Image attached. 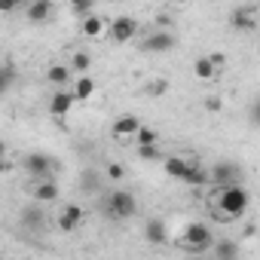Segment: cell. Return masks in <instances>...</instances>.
<instances>
[{
	"mask_svg": "<svg viewBox=\"0 0 260 260\" xmlns=\"http://www.w3.org/2000/svg\"><path fill=\"white\" fill-rule=\"evenodd\" d=\"M52 4H49V0H34V4H28L25 7V16H28V22H34V25H43L49 16H52Z\"/></svg>",
	"mask_w": 260,
	"mask_h": 260,
	"instance_id": "12",
	"label": "cell"
},
{
	"mask_svg": "<svg viewBox=\"0 0 260 260\" xmlns=\"http://www.w3.org/2000/svg\"><path fill=\"white\" fill-rule=\"evenodd\" d=\"M10 86H13V71L10 68H0V95H4Z\"/></svg>",
	"mask_w": 260,
	"mask_h": 260,
	"instance_id": "28",
	"label": "cell"
},
{
	"mask_svg": "<svg viewBox=\"0 0 260 260\" xmlns=\"http://www.w3.org/2000/svg\"><path fill=\"white\" fill-rule=\"evenodd\" d=\"M138 156H141L144 162H153V159H159L162 153H159V147H138Z\"/></svg>",
	"mask_w": 260,
	"mask_h": 260,
	"instance_id": "27",
	"label": "cell"
},
{
	"mask_svg": "<svg viewBox=\"0 0 260 260\" xmlns=\"http://www.w3.org/2000/svg\"><path fill=\"white\" fill-rule=\"evenodd\" d=\"M147 92H150V95H166V92H169V83H166V80H153V83L147 86Z\"/></svg>",
	"mask_w": 260,
	"mask_h": 260,
	"instance_id": "29",
	"label": "cell"
},
{
	"mask_svg": "<svg viewBox=\"0 0 260 260\" xmlns=\"http://www.w3.org/2000/svg\"><path fill=\"white\" fill-rule=\"evenodd\" d=\"M211 251H214V260H236L239 257V242L236 239H214Z\"/></svg>",
	"mask_w": 260,
	"mask_h": 260,
	"instance_id": "14",
	"label": "cell"
},
{
	"mask_svg": "<svg viewBox=\"0 0 260 260\" xmlns=\"http://www.w3.org/2000/svg\"><path fill=\"white\" fill-rule=\"evenodd\" d=\"M107 178H110V181H122V178H125V166H122V162H110V166H107Z\"/></svg>",
	"mask_w": 260,
	"mask_h": 260,
	"instance_id": "26",
	"label": "cell"
},
{
	"mask_svg": "<svg viewBox=\"0 0 260 260\" xmlns=\"http://www.w3.org/2000/svg\"><path fill=\"white\" fill-rule=\"evenodd\" d=\"M4 150H7V144H4V141H0V159H4Z\"/></svg>",
	"mask_w": 260,
	"mask_h": 260,
	"instance_id": "33",
	"label": "cell"
},
{
	"mask_svg": "<svg viewBox=\"0 0 260 260\" xmlns=\"http://www.w3.org/2000/svg\"><path fill=\"white\" fill-rule=\"evenodd\" d=\"M135 138H138V147H156V144H159V135L153 132V128H147V125L138 128V135H135Z\"/></svg>",
	"mask_w": 260,
	"mask_h": 260,
	"instance_id": "24",
	"label": "cell"
},
{
	"mask_svg": "<svg viewBox=\"0 0 260 260\" xmlns=\"http://www.w3.org/2000/svg\"><path fill=\"white\" fill-rule=\"evenodd\" d=\"M144 236H147V242H150V245H166L169 230H166V223H162L159 217H150V220L144 223Z\"/></svg>",
	"mask_w": 260,
	"mask_h": 260,
	"instance_id": "13",
	"label": "cell"
},
{
	"mask_svg": "<svg viewBox=\"0 0 260 260\" xmlns=\"http://www.w3.org/2000/svg\"><path fill=\"white\" fill-rule=\"evenodd\" d=\"M175 49V34L172 31H153L150 37H144V43H141V52H147V55H162V52H172Z\"/></svg>",
	"mask_w": 260,
	"mask_h": 260,
	"instance_id": "7",
	"label": "cell"
},
{
	"mask_svg": "<svg viewBox=\"0 0 260 260\" xmlns=\"http://www.w3.org/2000/svg\"><path fill=\"white\" fill-rule=\"evenodd\" d=\"M46 80H49L52 86H58V89H68V83H71V71H68V64H52V68L46 71Z\"/></svg>",
	"mask_w": 260,
	"mask_h": 260,
	"instance_id": "17",
	"label": "cell"
},
{
	"mask_svg": "<svg viewBox=\"0 0 260 260\" xmlns=\"http://www.w3.org/2000/svg\"><path fill=\"white\" fill-rule=\"evenodd\" d=\"M52 199H58V184L49 178V181H37V187H34V202L40 205V202H52Z\"/></svg>",
	"mask_w": 260,
	"mask_h": 260,
	"instance_id": "16",
	"label": "cell"
},
{
	"mask_svg": "<svg viewBox=\"0 0 260 260\" xmlns=\"http://www.w3.org/2000/svg\"><path fill=\"white\" fill-rule=\"evenodd\" d=\"M74 104H77V101H74L71 89H58V92L49 98V113H52V116H68Z\"/></svg>",
	"mask_w": 260,
	"mask_h": 260,
	"instance_id": "9",
	"label": "cell"
},
{
	"mask_svg": "<svg viewBox=\"0 0 260 260\" xmlns=\"http://www.w3.org/2000/svg\"><path fill=\"white\" fill-rule=\"evenodd\" d=\"M107 34H110L113 43H128V40H135V34H138V22L132 16H119V19H113L107 25Z\"/></svg>",
	"mask_w": 260,
	"mask_h": 260,
	"instance_id": "6",
	"label": "cell"
},
{
	"mask_svg": "<svg viewBox=\"0 0 260 260\" xmlns=\"http://www.w3.org/2000/svg\"><path fill=\"white\" fill-rule=\"evenodd\" d=\"M162 172L169 175V178H184V172H187V159H181V156H169L166 162H162Z\"/></svg>",
	"mask_w": 260,
	"mask_h": 260,
	"instance_id": "20",
	"label": "cell"
},
{
	"mask_svg": "<svg viewBox=\"0 0 260 260\" xmlns=\"http://www.w3.org/2000/svg\"><path fill=\"white\" fill-rule=\"evenodd\" d=\"M236 260H239V257H236Z\"/></svg>",
	"mask_w": 260,
	"mask_h": 260,
	"instance_id": "35",
	"label": "cell"
},
{
	"mask_svg": "<svg viewBox=\"0 0 260 260\" xmlns=\"http://www.w3.org/2000/svg\"><path fill=\"white\" fill-rule=\"evenodd\" d=\"M104 31H107V22H104V19H98V16L83 19V34H86V37H98V34H104Z\"/></svg>",
	"mask_w": 260,
	"mask_h": 260,
	"instance_id": "23",
	"label": "cell"
},
{
	"mask_svg": "<svg viewBox=\"0 0 260 260\" xmlns=\"http://www.w3.org/2000/svg\"><path fill=\"white\" fill-rule=\"evenodd\" d=\"M193 74H196L199 80H214V77H217V68L208 61V55H202V58H196V64H193Z\"/></svg>",
	"mask_w": 260,
	"mask_h": 260,
	"instance_id": "22",
	"label": "cell"
},
{
	"mask_svg": "<svg viewBox=\"0 0 260 260\" xmlns=\"http://www.w3.org/2000/svg\"><path fill=\"white\" fill-rule=\"evenodd\" d=\"M83 217H86V214H83V208L71 202V205H64V208H61V214H58V226H61L64 233H71V230H77V226L83 223Z\"/></svg>",
	"mask_w": 260,
	"mask_h": 260,
	"instance_id": "10",
	"label": "cell"
},
{
	"mask_svg": "<svg viewBox=\"0 0 260 260\" xmlns=\"http://www.w3.org/2000/svg\"><path fill=\"white\" fill-rule=\"evenodd\" d=\"M208 181L217 184L220 190L223 187H236V184H242V166H236V162H217L208 172Z\"/></svg>",
	"mask_w": 260,
	"mask_h": 260,
	"instance_id": "5",
	"label": "cell"
},
{
	"mask_svg": "<svg viewBox=\"0 0 260 260\" xmlns=\"http://www.w3.org/2000/svg\"><path fill=\"white\" fill-rule=\"evenodd\" d=\"M19 4H16V0H0V13H13Z\"/></svg>",
	"mask_w": 260,
	"mask_h": 260,
	"instance_id": "31",
	"label": "cell"
},
{
	"mask_svg": "<svg viewBox=\"0 0 260 260\" xmlns=\"http://www.w3.org/2000/svg\"><path fill=\"white\" fill-rule=\"evenodd\" d=\"M211 245H214L211 226H205V223H199V220H193V223L184 226V248H187V251L202 254V251H208Z\"/></svg>",
	"mask_w": 260,
	"mask_h": 260,
	"instance_id": "2",
	"label": "cell"
},
{
	"mask_svg": "<svg viewBox=\"0 0 260 260\" xmlns=\"http://www.w3.org/2000/svg\"><path fill=\"white\" fill-rule=\"evenodd\" d=\"M104 208H107V214H110L113 220H125V217H132V214L138 211V202H135V196L128 193V190H113V193L107 196Z\"/></svg>",
	"mask_w": 260,
	"mask_h": 260,
	"instance_id": "3",
	"label": "cell"
},
{
	"mask_svg": "<svg viewBox=\"0 0 260 260\" xmlns=\"http://www.w3.org/2000/svg\"><path fill=\"white\" fill-rule=\"evenodd\" d=\"M248 205H251V193L245 190V184L223 187L220 196H217V208H220L223 223H230V220H242L245 211H248Z\"/></svg>",
	"mask_w": 260,
	"mask_h": 260,
	"instance_id": "1",
	"label": "cell"
},
{
	"mask_svg": "<svg viewBox=\"0 0 260 260\" xmlns=\"http://www.w3.org/2000/svg\"><path fill=\"white\" fill-rule=\"evenodd\" d=\"M22 223H25L28 230H40V226H43V211H40V205H28V208L22 211Z\"/></svg>",
	"mask_w": 260,
	"mask_h": 260,
	"instance_id": "21",
	"label": "cell"
},
{
	"mask_svg": "<svg viewBox=\"0 0 260 260\" xmlns=\"http://www.w3.org/2000/svg\"><path fill=\"white\" fill-rule=\"evenodd\" d=\"M181 181L190 184V187H205V184H208V172L199 169V166H193V162H187V172H184Z\"/></svg>",
	"mask_w": 260,
	"mask_h": 260,
	"instance_id": "18",
	"label": "cell"
},
{
	"mask_svg": "<svg viewBox=\"0 0 260 260\" xmlns=\"http://www.w3.org/2000/svg\"><path fill=\"white\" fill-rule=\"evenodd\" d=\"M89 68H92V55H89V52H74V58H71L68 71H71V74L86 77V74H89Z\"/></svg>",
	"mask_w": 260,
	"mask_h": 260,
	"instance_id": "19",
	"label": "cell"
},
{
	"mask_svg": "<svg viewBox=\"0 0 260 260\" xmlns=\"http://www.w3.org/2000/svg\"><path fill=\"white\" fill-rule=\"evenodd\" d=\"M0 175H7V159H0Z\"/></svg>",
	"mask_w": 260,
	"mask_h": 260,
	"instance_id": "32",
	"label": "cell"
},
{
	"mask_svg": "<svg viewBox=\"0 0 260 260\" xmlns=\"http://www.w3.org/2000/svg\"><path fill=\"white\" fill-rule=\"evenodd\" d=\"M71 95H74V101H89V98L95 95V80H92L89 74H86V77H77Z\"/></svg>",
	"mask_w": 260,
	"mask_h": 260,
	"instance_id": "15",
	"label": "cell"
},
{
	"mask_svg": "<svg viewBox=\"0 0 260 260\" xmlns=\"http://www.w3.org/2000/svg\"><path fill=\"white\" fill-rule=\"evenodd\" d=\"M71 13L80 19H89V16H95V7H92V0H77V4H71Z\"/></svg>",
	"mask_w": 260,
	"mask_h": 260,
	"instance_id": "25",
	"label": "cell"
},
{
	"mask_svg": "<svg viewBox=\"0 0 260 260\" xmlns=\"http://www.w3.org/2000/svg\"><path fill=\"white\" fill-rule=\"evenodd\" d=\"M230 25L236 31H254L257 28V10L254 7H236L230 13Z\"/></svg>",
	"mask_w": 260,
	"mask_h": 260,
	"instance_id": "8",
	"label": "cell"
},
{
	"mask_svg": "<svg viewBox=\"0 0 260 260\" xmlns=\"http://www.w3.org/2000/svg\"><path fill=\"white\" fill-rule=\"evenodd\" d=\"M141 125H144V122H141L138 116L125 113V116H119V119L113 122V135H116V138H132V135H138Z\"/></svg>",
	"mask_w": 260,
	"mask_h": 260,
	"instance_id": "11",
	"label": "cell"
},
{
	"mask_svg": "<svg viewBox=\"0 0 260 260\" xmlns=\"http://www.w3.org/2000/svg\"><path fill=\"white\" fill-rule=\"evenodd\" d=\"M193 260H208V257H205V254H196V257H193Z\"/></svg>",
	"mask_w": 260,
	"mask_h": 260,
	"instance_id": "34",
	"label": "cell"
},
{
	"mask_svg": "<svg viewBox=\"0 0 260 260\" xmlns=\"http://www.w3.org/2000/svg\"><path fill=\"white\" fill-rule=\"evenodd\" d=\"M22 166H25V172H28L34 181H49L52 172H55V159L46 156V153H28Z\"/></svg>",
	"mask_w": 260,
	"mask_h": 260,
	"instance_id": "4",
	"label": "cell"
},
{
	"mask_svg": "<svg viewBox=\"0 0 260 260\" xmlns=\"http://www.w3.org/2000/svg\"><path fill=\"white\" fill-rule=\"evenodd\" d=\"M220 107H223V101H220L217 95H208V98H205V110H211V113H217Z\"/></svg>",
	"mask_w": 260,
	"mask_h": 260,
	"instance_id": "30",
	"label": "cell"
}]
</instances>
